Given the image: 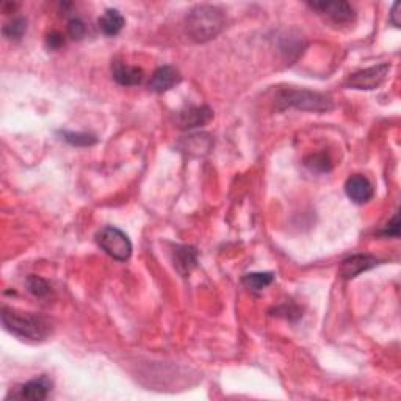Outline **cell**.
I'll return each mask as SVG.
<instances>
[{"label":"cell","mask_w":401,"mask_h":401,"mask_svg":"<svg viewBox=\"0 0 401 401\" xmlns=\"http://www.w3.org/2000/svg\"><path fill=\"white\" fill-rule=\"evenodd\" d=\"M307 5L337 24H347L354 19V8L348 2H311Z\"/></svg>","instance_id":"obj_6"},{"label":"cell","mask_w":401,"mask_h":401,"mask_svg":"<svg viewBox=\"0 0 401 401\" xmlns=\"http://www.w3.org/2000/svg\"><path fill=\"white\" fill-rule=\"evenodd\" d=\"M378 259L370 254H354L345 259L341 265V276L343 279H353L357 275L363 273L378 265Z\"/></svg>","instance_id":"obj_8"},{"label":"cell","mask_w":401,"mask_h":401,"mask_svg":"<svg viewBox=\"0 0 401 401\" xmlns=\"http://www.w3.org/2000/svg\"><path fill=\"white\" fill-rule=\"evenodd\" d=\"M63 44H65V40H63V36H61V33L52 32L47 36V46L51 49H60Z\"/></svg>","instance_id":"obj_23"},{"label":"cell","mask_w":401,"mask_h":401,"mask_svg":"<svg viewBox=\"0 0 401 401\" xmlns=\"http://www.w3.org/2000/svg\"><path fill=\"white\" fill-rule=\"evenodd\" d=\"M183 143V151L193 154V156H201V154H207L211 151L212 140L208 135H191V137H187Z\"/></svg>","instance_id":"obj_15"},{"label":"cell","mask_w":401,"mask_h":401,"mask_svg":"<svg viewBox=\"0 0 401 401\" xmlns=\"http://www.w3.org/2000/svg\"><path fill=\"white\" fill-rule=\"evenodd\" d=\"M52 391V381L47 378L46 375L35 378L32 381L26 382L21 386L19 392H17L16 398L21 400H32V401H42L49 397V393Z\"/></svg>","instance_id":"obj_9"},{"label":"cell","mask_w":401,"mask_h":401,"mask_svg":"<svg viewBox=\"0 0 401 401\" xmlns=\"http://www.w3.org/2000/svg\"><path fill=\"white\" fill-rule=\"evenodd\" d=\"M306 165L309 166L311 170L313 171H329L331 170V160L329 157L326 156L325 152H320V154H313L309 158L306 160Z\"/></svg>","instance_id":"obj_19"},{"label":"cell","mask_w":401,"mask_h":401,"mask_svg":"<svg viewBox=\"0 0 401 401\" xmlns=\"http://www.w3.org/2000/svg\"><path fill=\"white\" fill-rule=\"evenodd\" d=\"M97 245L115 261L126 262L132 256V243L124 232L118 227L107 226L96 236Z\"/></svg>","instance_id":"obj_4"},{"label":"cell","mask_w":401,"mask_h":401,"mask_svg":"<svg viewBox=\"0 0 401 401\" xmlns=\"http://www.w3.org/2000/svg\"><path fill=\"white\" fill-rule=\"evenodd\" d=\"M275 281L273 273H249L243 277L245 287L251 290H262Z\"/></svg>","instance_id":"obj_16"},{"label":"cell","mask_w":401,"mask_h":401,"mask_svg":"<svg viewBox=\"0 0 401 401\" xmlns=\"http://www.w3.org/2000/svg\"><path fill=\"white\" fill-rule=\"evenodd\" d=\"M27 30V21L24 17H15L3 27V35L10 40H21Z\"/></svg>","instance_id":"obj_17"},{"label":"cell","mask_w":401,"mask_h":401,"mask_svg":"<svg viewBox=\"0 0 401 401\" xmlns=\"http://www.w3.org/2000/svg\"><path fill=\"white\" fill-rule=\"evenodd\" d=\"M213 118V112L207 106L188 107L179 112L177 121L182 129H195L206 126Z\"/></svg>","instance_id":"obj_11"},{"label":"cell","mask_w":401,"mask_h":401,"mask_svg":"<svg viewBox=\"0 0 401 401\" xmlns=\"http://www.w3.org/2000/svg\"><path fill=\"white\" fill-rule=\"evenodd\" d=\"M27 287L30 293L35 296H40V298H42V296H46L49 292H51L49 284L40 276H30L27 279Z\"/></svg>","instance_id":"obj_18"},{"label":"cell","mask_w":401,"mask_h":401,"mask_svg":"<svg viewBox=\"0 0 401 401\" xmlns=\"http://www.w3.org/2000/svg\"><path fill=\"white\" fill-rule=\"evenodd\" d=\"M65 141L72 146H91L96 143V137L88 133H74V132H63Z\"/></svg>","instance_id":"obj_20"},{"label":"cell","mask_w":401,"mask_h":401,"mask_svg":"<svg viewBox=\"0 0 401 401\" xmlns=\"http://www.w3.org/2000/svg\"><path fill=\"white\" fill-rule=\"evenodd\" d=\"M382 234L387 237H395L397 238L400 236V221H398V215H393V218L391 223L387 224V227L384 231H382Z\"/></svg>","instance_id":"obj_22"},{"label":"cell","mask_w":401,"mask_h":401,"mask_svg":"<svg viewBox=\"0 0 401 401\" xmlns=\"http://www.w3.org/2000/svg\"><path fill=\"white\" fill-rule=\"evenodd\" d=\"M113 79L122 86L140 85L145 79V72L138 66H129L122 61H113L112 65Z\"/></svg>","instance_id":"obj_12"},{"label":"cell","mask_w":401,"mask_h":401,"mask_svg":"<svg viewBox=\"0 0 401 401\" xmlns=\"http://www.w3.org/2000/svg\"><path fill=\"white\" fill-rule=\"evenodd\" d=\"M67 33H69L72 40H82L86 33L85 24L80 19H77V17L76 19H71L69 24H67Z\"/></svg>","instance_id":"obj_21"},{"label":"cell","mask_w":401,"mask_h":401,"mask_svg":"<svg viewBox=\"0 0 401 401\" xmlns=\"http://www.w3.org/2000/svg\"><path fill=\"white\" fill-rule=\"evenodd\" d=\"M398 10H400V3H393V7H392V11H391V21L395 27H400V19H398Z\"/></svg>","instance_id":"obj_24"},{"label":"cell","mask_w":401,"mask_h":401,"mask_svg":"<svg viewBox=\"0 0 401 401\" xmlns=\"http://www.w3.org/2000/svg\"><path fill=\"white\" fill-rule=\"evenodd\" d=\"M223 10L213 5H197L187 16V32L196 42L211 41L224 28Z\"/></svg>","instance_id":"obj_1"},{"label":"cell","mask_w":401,"mask_h":401,"mask_svg":"<svg viewBox=\"0 0 401 401\" xmlns=\"http://www.w3.org/2000/svg\"><path fill=\"white\" fill-rule=\"evenodd\" d=\"M388 72H391V65L381 63L351 74L345 85L354 90H376L386 82Z\"/></svg>","instance_id":"obj_5"},{"label":"cell","mask_w":401,"mask_h":401,"mask_svg":"<svg viewBox=\"0 0 401 401\" xmlns=\"http://www.w3.org/2000/svg\"><path fill=\"white\" fill-rule=\"evenodd\" d=\"M276 104L279 110L293 107L309 112H328L332 108V101L328 96L307 90H282L276 97Z\"/></svg>","instance_id":"obj_3"},{"label":"cell","mask_w":401,"mask_h":401,"mask_svg":"<svg viewBox=\"0 0 401 401\" xmlns=\"http://www.w3.org/2000/svg\"><path fill=\"white\" fill-rule=\"evenodd\" d=\"M2 323L11 334L28 338V341H42L51 334V323L44 317L11 309V307L2 309Z\"/></svg>","instance_id":"obj_2"},{"label":"cell","mask_w":401,"mask_h":401,"mask_svg":"<svg viewBox=\"0 0 401 401\" xmlns=\"http://www.w3.org/2000/svg\"><path fill=\"white\" fill-rule=\"evenodd\" d=\"M172 262L182 276L190 275L197 263V251L193 246H176L172 252Z\"/></svg>","instance_id":"obj_13"},{"label":"cell","mask_w":401,"mask_h":401,"mask_svg":"<svg viewBox=\"0 0 401 401\" xmlns=\"http://www.w3.org/2000/svg\"><path fill=\"white\" fill-rule=\"evenodd\" d=\"M345 191L351 201L356 204H367V202L373 197V185L367 177L361 174L351 176L347 183H345Z\"/></svg>","instance_id":"obj_7"},{"label":"cell","mask_w":401,"mask_h":401,"mask_svg":"<svg viewBox=\"0 0 401 401\" xmlns=\"http://www.w3.org/2000/svg\"><path fill=\"white\" fill-rule=\"evenodd\" d=\"M182 76L176 67L172 66H160L156 72L152 74V77L149 80V88L154 92H165L171 90L172 86H176L177 83H181Z\"/></svg>","instance_id":"obj_10"},{"label":"cell","mask_w":401,"mask_h":401,"mask_svg":"<svg viewBox=\"0 0 401 401\" xmlns=\"http://www.w3.org/2000/svg\"><path fill=\"white\" fill-rule=\"evenodd\" d=\"M124 17L120 13L118 10H107L101 17H99V28L102 30L104 35L115 36L118 35L122 27H124Z\"/></svg>","instance_id":"obj_14"}]
</instances>
